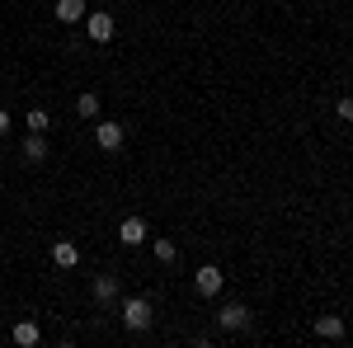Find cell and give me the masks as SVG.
Returning <instances> with one entry per match:
<instances>
[{"mask_svg": "<svg viewBox=\"0 0 353 348\" xmlns=\"http://www.w3.org/2000/svg\"><path fill=\"white\" fill-rule=\"evenodd\" d=\"M123 123H99V127H94V141H99V151H118V146H123Z\"/></svg>", "mask_w": 353, "mask_h": 348, "instance_id": "52a82bcc", "label": "cell"}, {"mask_svg": "<svg viewBox=\"0 0 353 348\" xmlns=\"http://www.w3.org/2000/svg\"><path fill=\"white\" fill-rule=\"evenodd\" d=\"M118 240L128 245V249L146 245V221H141V216H123V226H118Z\"/></svg>", "mask_w": 353, "mask_h": 348, "instance_id": "5b68a950", "label": "cell"}, {"mask_svg": "<svg viewBox=\"0 0 353 348\" xmlns=\"http://www.w3.org/2000/svg\"><path fill=\"white\" fill-rule=\"evenodd\" d=\"M24 127H28V132H48V127H52V118H48V108H28Z\"/></svg>", "mask_w": 353, "mask_h": 348, "instance_id": "5bb4252c", "label": "cell"}, {"mask_svg": "<svg viewBox=\"0 0 353 348\" xmlns=\"http://www.w3.org/2000/svg\"><path fill=\"white\" fill-rule=\"evenodd\" d=\"M151 320H156V311H151V301H146V296H128V301H123V325H128L132 334L151 329Z\"/></svg>", "mask_w": 353, "mask_h": 348, "instance_id": "6da1fadb", "label": "cell"}, {"mask_svg": "<svg viewBox=\"0 0 353 348\" xmlns=\"http://www.w3.org/2000/svg\"><path fill=\"white\" fill-rule=\"evenodd\" d=\"M10 339H14L19 348H33L38 339H43V334H38V325H33V320H19V325H14V334H10Z\"/></svg>", "mask_w": 353, "mask_h": 348, "instance_id": "7c38bea8", "label": "cell"}, {"mask_svg": "<svg viewBox=\"0 0 353 348\" xmlns=\"http://www.w3.org/2000/svg\"><path fill=\"white\" fill-rule=\"evenodd\" d=\"M151 254H156L161 264H174V259H179V245L174 240H151Z\"/></svg>", "mask_w": 353, "mask_h": 348, "instance_id": "9a60e30c", "label": "cell"}, {"mask_svg": "<svg viewBox=\"0 0 353 348\" xmlns=\"http://www.w3.org/2000/svg\"><path fill=\"white\" fill-rule=\"evenodd\" d=\"M76 118H99V94H94V90L76 94Z\"/></svg>", "mask_w": 353, "mask_h": 348, "instance_id": "4fadbf2b", "label": "cell"}, {"mask_svg": "<svg viewBox=\"0 0 353 348\" xmlns=\"http://www.w3.org/2000/svg\"><path fill=\"white\" fill-rule=\"evenodd\" d=\"M10 132V113H5V108H0V136Z\"/></svg>", "mask_w": 353, "mask_h": 348, "instance_id": "e0dca14e", "label": "cell"}, {"mask_svg": "<svg viewBox=\"0 0 353 348\" xmlns=\"http://www.w3.org/2000/svg\"><path fill=\"white\" fill-rule=\"evenodd\" d=\"M217 325L226 329V334H241V329H250V306L245 301H226L217 311Z\"/></svg>", "mask_w": 353, "mask_h": 348, "instance_id": "7a4b0ae2", "label": "cell"}, {"mask_svg": "<svg viewBox=\"0 0 353 348\" xmlns=\"http://www.w3.org/2000/svg\"><path fill=\"white\" fill-rule=\"evenodd\" d=\"M90 296H94L99 306H109V301H118V278H113V273H99V278L90 283Z\"/></svg>", "mask_w": 353, "mask_h": 348, "instance_id": "8992f818", "label": "cell"}, {"mask_svg": "<svg viewBox=\"0 0 353 348\" xmlns=\"http://www.w3.org/2000/svg\"><path fill=\"white\" fill-rule=\"evenodd\" d=\"M334 113H339V118H344V123H353V99H349V94H344V99H339V104H334Z\"/></svg>", "mask_w": 353, "mask_h": 348, "instance_id": "2e32d148", "label": "cell"}, {"mask_svg": "<svg viewBox=\"0 0 353 348\" xmlns=\"http://www.w3.org/2000/svg\"><path fill=\"white\" fill-rule=\"evenodd\" d=\"M52 14H57V24H81L90 10H85V0H57Z\"/></svg>", "mask_w": 353, "mask_h": 348, "instance_id": "9c48e42d", "label": "cell"}, {"mask_svg": "<svg viewBox=\"0 0 353 348\" xmlns=\"http://www.w3.org/2000/svg\"><path fill=\"white\" fill-rule=\"evenodd\" d=\"M193 287H198V296H217L221 287H226V273H221L217 264H203L193 273Z\"/></svg>", "mask_w": 353, "mask_h": 348, "instance_id": "277c9868", "label": "cell"}, {"mask_svg": "<svg viewBox=\"0 0 353 348\" xmlns=\"http://www.w3.org/2000/svg\"><path fill=\"white\" fill-rule=\"evenodd\" d=\"M85 33H90V43H113V33H118V19H113L109 10H99V14H85Z\"/></svg>", "mask_w": 353, "mask_h": 348, "instance_id": "3957f363", "label": "cell"}, {"mask_svg": "<svg viewBox=\"0 0 353 348\" xmlns=\"http://www.w3.org/2000/svg\"><path fill=\"white\" fill-rule=\"evenodd\" d=\"M52 264L57 268H76V264H81V249H76L71 240H57L52 245Z\"/></svg>", "mask_w": 353, "mask_h": 348, "instance_id": "8fae6325", "label": "cell"}, {"mask_svg": "<svg viewBox=\"0 0 353 348\" xmlns=\"http://www.w3.org/2000/svg\"><path fill=\"white\" fill-rule=\"evenodd\" d=\"M19 156H24L28 165H43V161H48V141H43V132H28L24 146H19Z\"/></svg>", "mask_w": 353, "mask_h": 348, "instance_id": "ba28073f", "label": "cell"}, {"mask_svg": "<svg viewBox=\"0 0 353 348\" xmlns=\"http://www.w3.org/2000/svg\"><path fill=\"white\" fill-rule=\"evenodd\" d=\"M316 334L321 339H344L349 325H344V316H316Z\"/></svg>", "mask_w": 353, "mask_h": 348, "instance_id": "30bf717a", "label": "cell"}]
</instances>
